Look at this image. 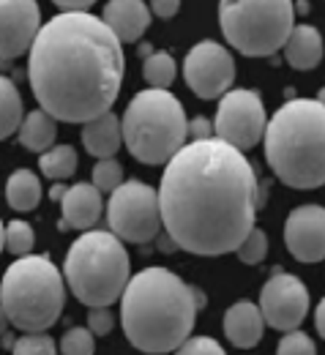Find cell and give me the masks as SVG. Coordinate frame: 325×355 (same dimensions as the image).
I'll return each instance as SVG.
<instances>
[{
  "label": "cell",
  "mask_w": 325,
  "mask_h": 355,
  "mask_svg": "<svg viewBox=\"0 0 325 355\" xmlns=\"http://www.w3.org/2000/svg\"><path fill=\"white\" fill-rule=\"evenodd\" d=\"M284 58L298 71H312L323 60V36L312 25H298L284 42Z\"/></svg>",
  "instance_id": "obj_19"
},
{
  "label": "cell",
  "mask_w": 325,
  "mask_h": 355,
  "mask_svg": "<svg viewBox=\"0 0 325 355\" xmlns=\"http://www.w3.org/2000/svg\"><path fill=\"white\" fill-rule=\"evenodd\" d=\"M66 304V284L49 257H19L6 268L0 282V309L8 325L25 334H44L52 328Z\"/></svg>",
  "instance_id": "obj_5"
},
{
  "label": "cell",
  "mask_w": 325,
  "mask_h": 355,
  "mask_svg": "<svg viewBox=\"0 0 325 355\" xmlns=\"http://www.w3.org/2000/svg\"><path fill=\"white\" fill-rule=\"evenodd\" d=\"M42 28V8L33 0H0V60L25 55Z\"/></svg>",
  "instance_id": "obj_13"
},
{
  "label": "cell",
  "mask_w": 325,
  "mask_h": 355,
  "mask_svg": "<svg viewBox=\"0 0 325 355\" xmlns=\"http://www.w3.org/2000/svg\"><path fill=\"white\" fill-rule=\"evenodd\" d=\"M11 355H58V347L46 334H28L11 345Z\"/></svg>",
  "instance_id": "obj_29"
},
{
  "label": "cell",
  "mask_w": 325,
  "mask_h": 355,
  "mask_svg": "<svg viewBox=\"0 0 325 355\" xmlns=\"http://www.w3.org/2000/svg\"><path fill=\"white\" fill-rule=\"evenodd\" d=\"M265 159L290 189H320L325 183L323 98H292L265 123Z\"/></svg>",
  "instance_id": "obj_4"
},
{
  "label": "cell",
  "mask_w": 325,
  "mask_h": 355,
  "mask_svg": "<svg viewBox=\"0 0 325 355\" xmlns=\"http://www.w3.org/2000/svg\"><path fill=\"white\" fill-rule=\"evenodd\" d=\"M109 232L123 243H148L161 232L159 194L142 180L121 183L107 205Z\"/></svg>",
  "instance_id": "obj_9"
},
{
  "label": "cell",
  "mask_w": 325,
  "mask_h": 355,
  "mask_svg": "<svg viewBox=\"0 0 325 355\" xmlns=\"http://www.w3.org/2000/svg\"><path fill=\"white\" fill-rule=\"evenodd\" d=\"M315 325H317V331H320V336L325 334V304L320 301V306L315 309Z\"/></svg>",
  "instance_id": "obj_36"
},
{
  "label": "cell",
  "mask_w": 325,
  "mask_h": 355,
  "mask_svg": "<svg viewBox=\"0 0 325 355\" xmlns=\"http://www.w3.org/2000/svg\"><path fill=\"white\" fill-rule=\"evenodd\" d=\"M225 334H227V339L232 345L240 347V350L257 347L263 334H265V322H263L260 309L252 301L232 304L230 309L225 311Z\"/></svg>",
  "instance_id": "obj_17"
},
{
  "label": "cell",
  "mask_w": 325,
  "mask_h": 355,
  "mask_svg": "<svg viewBox=\"0 0 325 355\" xmlns=\"http://www.w3.org/2000/svg\"><path fill=\"white\" fill-rule=\"evenodd\" d=\"M6 328H8V317H6V311L0 309V336L6 334Z\"/></svg>",
  "instance_id": "obj_39"
},
{
  "label": "cell",
  "mask_w": 325,
  "mask_h": 355,
  "mask_svg": "<svg viewBox=\"0 0 325 355\" xmlns=\"http://www.w3.org/2000/svg\"><path fill=\"white\" fill-rule=\"evenodd\" d=\"M257 309L263 314L265 325L284 331V334L298 331V325L304 322V317L309 311V290L298 276L284 273L281 268H276L260 293Z\"/></svg>",
  "instance_id": "obj_11"
},
{
  "label": "cell",
  "mask_w": 325,
  "mask_h": 355,
  "mask_svg": "<svg viewBox=\"0 0 325 355\" xmlns=\"http://www.w3.org/2000/svg\"><path fill=\"white\" fill-rule=\"evenodd\" d=\"M284 243L298 263H320L325 257V211L320 205L295 208L284 224Z\"/></svg>",
  "instance_id": "obj_14"
},
{
  "label": "cell",
  "mask_w": 325,
  "mask_h": 355,
  "mask_svg": "<svg viewBox=\"0 0 325 355\" xmlns=\"http://www.w3.org/2000/svg\"><path fill=\"white\" fill-rule=\"evenodd\" d=\"M123 71V46L93 14H58L30 44V90L52 121L88 123L109 112Z\"/></svg>",
  "instance_id": "obj_2"
},
{
  "label": "cell",
  "mask_w": 325,
  "mask_h": 355,
  "mask_svg": "<svg viewBox=\"0 0 325 355\" xmlns=\"http://www.w3.org/2000/svg\"><path fill=\"white\" fill-rule=\"evenodd\" d=\"M63 273L80 304L91 309H109L132 279V263L123 243L112 232L91 230L69 246Z\"/></svg>",
  "instance_id": "obj_6"
},
{
  "label": "cell",
  "mask_w": 325,
  "mask_h": 355,
  "mask_svg": "<svg viewBox=\"0 0 325 355\" xmlns=\"http://www.w3.org/2000/svg\"><path fill=\"white\" fill-rule=\"evenodd\" d=\"M186 85L200 98H222L232 88L235 80V60L232 55L216 42H200L191 46L184 63Z\"/></svg>",
  "instance_id": "obj_12"
},
{
  "label": "cell",
  "mask_w": 325,
  "mask_h": 355,
  "mask_svg": "<svg viewBox=\"0 0 325 355\" xmlns=\"http://www.w3.org/2000/svg\"><path fill=\"white\" fill-rule=\"evenodd\" d=\"M156 194L167 235L197 257L235 252L254 230V170L240 150L216 137L184 145L167 162Z\"/></svg>",
  "instance_id": "obj_1"
},
{
  "label": "cell",
  "mask_w": 325,
  "mask_h": 355,
  "mask_svg": "<svg viewBox=\"0 0 325 355\" xmlns=\"http://www.w3.org/2000/svg\"><path fill=\"white\" fill-rule=\"evenodd\" d=\"M265 107L260 93L254 90H227L219 101V112L213 121V134L216 139L227 142L235 150H249L254 148L263 134H265Z\"/></svg>",
  "instance_id": "obj_10"
},
{
  "label": "cell",
  "mask_w": 325,
  "mask_h": 355,
  "mask_svg": "<svg viewBox=\"0 0 325 355\" xmlns=\"http://www.w3.org/2000/svg\"><path fill=\"white\" fill-rule=\"evenodd\" d=\"M82 142L85 150L101 159H112L121 150V118L115 112H104L98 118H93L88 123H82Z\"/></svg>",
  "instance_id": "obj_18"
},
{
  "label": "cell",
  "mask_w": 325,
  "mask_h": 355,
  "mask_svg": "<svg viewBox=\"0 0 325 355\" xmlns=\"http://www.w3.org/2000/svg\"><path fill=\"white\" fill-rule=\"evenodd\" d=\"M33 243H36V235H33V227L28 222H11L6 227V246H8V252H14L19 257H28Z\"/></svg>",
  "instance_id": "obj_27"
},
{
  "label": "cell",
  "mask_w": 325,
  "mask_h": 355,
  "mask_svg": "<svg viewBox=\"0 0 325 355\" xmlns=\"http://www.w3.org/2000/svg\"><path fill=\"white\" fill-rule=\"evenodd\" d=\"M276 355H317V347H315V342H312L309 334H304V331H290V334H284V339L279 342Z\"/></svg>",
  "instance_id": "obj_30"
},
{
  "label": "cell",
  "mask_w": 325,
  "mask_h": 355,
  "mask_svg": "<svg viewBox=\"0 0 325 355\" xmlns=\"http://www.w3.org/2000/svg\"><path fill=\"white\" fill-rule=\"evenodd\" d=\"M6 200L14 211H33L42 202V180L30 170H17L6 180Z\"/></svg>",
  "instance_id": "obj_20"
},
{
  "label": "cell",
  "mask_w": 325,
  "mask_h": 355,
  "mask_svg": "<svg viewBox=\"0 0 325 355\" xmlns=\"http://www.w3.org/2000/svg\"><path fill=\"white\" fill-rule=\"evenodd\" d=\"M60 353L63 355H93L96 353V339L88 328H69L60 339Z\"/></svg>",
  "instance_id": "obj_28"
},
{
  "label": "cell",
  "mask_w": 325,
  "mask_h": 355,
  "mask_svg": "<svg viewBox=\"0 0 325 355\" xmlns=\"http://www.w3.org/2000/svg\"><path fill=\"white\" fill-rule=\"evenodd\" d=\"M123 183V167L115 162V159H101L96 167H93V189L98 194L104 191H115L118 186Z\"/></svg>",
  "instance_id": "obj_26"
},
{
  "label": "cell",
  "mask_w": 325,
  "mask_h": 355,
  "mask_svg": "<svg viewBox=\"0 0 325 355\" xmlns=\"http://www.w3.org/2000/svg\"><path fill=\"white\" fill-rule=\"evenodd\" d=\"M63 194H66V186H52V191H49L52 200H63Z\"/></svg>",
  "instance_id": "obj_38"
},
{
  "label": "cell",
  "mask_w": 325,
  "mask_h": 355,
  "mask_svg": "<svg viewBox=\"0 0 325 355\" xmlns=\"http://www.w3.org/2000/svg\"><path fill=\"white\" fill-rule=\"evenodd\" d=\"M159 249H161V252H175L178 246H175V243H173V238L167 235V238H159Z\"/></svg>",
  "instance_id": "obj_37"
},
{
  "label": "cell",
  "mask_w": 325,
  "mask_h": 355,
  "mask_svg": "<svg viewBox=\"0 0 325 355\" xmlns=\"http://www.w3.org/2000/svg\"><path fill=\"white\" fill-rule=\"evenodd\" d=\"M186 112L170 90H139L129 101L121 139L142 164H167L186 145Z\"/></svg>",
  "instance_id": "obj_7"
},
{
  "label": "cell",
  "mask_w": 325,
  "mask_h": 355,
  "mask_svg": "<svg viewBox=\"0 0 325 355\" xmlns=\"http://www.w3.org/2000/svg\"><path fill=\"white\" fill-rule=\"evenodd\" d=\"M25 110H22V96L17 85L8 77H0V139L11 137L22 126Z\"/></svg>",
  "instance_id": "obj_22"
},
{
  "label": "cell",
  "mask_w": 325,
  "mask_h": 355,
  "mask_svg": "<svg viewBox=\"0 0 325 355\" xmlns=\"http://www.w3.org/2000/svg\"><path fill=\"white\" fill-rule=\"evenodd\" d=\"M101 194L93 189L91 183H77L69 186L63 200H60V211H63V222L60 230L74 227V230H91L93 224L101 219Z\"/></svg>",
  "instance_id": "obj_16"
},
{
  "label": "cell",
  "mask_w": 325,
  "mask_h": 355,
  "mask_svg": "<svg viewBox=\"0 0 325 355\" xmlns=\"http://www.w3.org/2000/svg\"><path fill=\"white\" fill-rule=\"evenodd\" d=\"M235 252H238V260H240L243 266H257V263H263L265 254H268V235L254 227V230L240 241V246H238Z\"/></svg>",
  "instance_id": "obj_25"
},
{
  "label": "cell",
  "mask_w": 325,
  "mask_h": 355,
  "mask_svg": "<svg viewBox=\"0 0 325 355\" xmlns=\"http://www.w3.org/2000/svg\"><path fill=\"white\" fill-rule=\"evenodd\" d=\"M55 6L63 8V14H88V8H91L93 3L91 0H82V3H77V0H58Z\"/></svg>",
  "instance_id": "obj_35"
},
{
  "label": "cell",
  "mask_w": 325,
  "mask_h": 355,
  "mask_svg": "<svg viewBox=\"0 0 325 355\" xmlns=\"http://www.w3.org/2000/svg\"><path fill=\"white\" fill-rule=\"evenodd\" d=\"M88 325H91L88 331H91L93 336H107V334L112 331V325H115V317H112L109 309H91Z\"/></svg>",
  "instance_id": "obj_32"
},
{
  "label": "cell",
  "mask_w": 325,
  "mask_h": 355,
  "mask_svg": "<svg viewBox=\"0 0 325 355\" xmlns=\"http://www.w3.org/2000/svg\"><path fill=\"white\" fill-rule=\"evenodd\" d=\"M3 246H6V224L0 219V254H3Z\"/></svg>",
  "instance_id": "obj_40"
},
{
  "label": "cell",
  "mask_w": 325,
  "mask_h": 355,
  "mask_svg": "<svg viewBox=\"0 0 325 355\" xmlns=\"http://www.w3.org/2000/svg\"><path fill=\"white\" fill-rule=\"evenodd\" d=\"M175 60L170 52H150L142 63V74L150 83V90H167L175 83Z\"/></svg>",
  "instance_id": "obj_24"
},
{
  "label": "cell",
  "mask_w": 325,
  "mask_h": 355,
  "mask_svg": "<svg viewBox=\"0 0 325 355\" xmlns=\"http://www.w3.org/2000/svg\"><path fill=\"white\" fill-rule=\"evenodd\" d=\"M178 8H181V3L178 0H153L150 6H148V11H153V14H159V17H175L178 14Z\"/></svg>",
  "instance_id": "obj_34"
},
{
  "label": "cell",
  "mask_w": 325,
  "mask_h": 355,
  "mask_svg": "<svg viewBox=\"0 0 325 355\" xmlns=\"http://www.w3.org/2000/svg\"><path fill=\"white\" fill-rule=\"evenodd\" d=\"M186 137H191V142H200V139H211L213 137V126L205 115H197L188 126H186Z\"/></svg>",
  "instance_id": "obj_33"
},
{
  "label": "cell",
  "mask_w": 325,
  "mask_h": 355,
  "mask_svg": "<svg viewBox=\"0 0 325 355\" xmlns=\"http://www.w3.org/2000/svg\"><path fill=\"white\" fill-rule=\"evenodd\" d=\"M101 22L121 42V46L134 44V42H139V36L148 31V25H150V11L139 0H109L104 6Z\"/></svg>",
  "instance_id": "obj_15"
},
{
  "label": "cell",
  "mask_w": 325,
  "mask_h": 355,
  "mask_svg": "<svg viewBox=\"0 0 325 355\" xmlns=\"http://www.w3.org/2000/svg\"><path fill=\"white\" fill-rule=\"evenodd\" d=\"M197 304L184 279L167 268L134 273L121 295V322L126 339L148 355L173 353L194 328Z\"/></svg>",
  "instance_id": "obj_3"
},
{
  "label": "cell",
  "mask_w": 325,
  "mask_h": 355,
  "mask_svg": "<svg viewBox=\"0 0 325 355\" xmlns=\"http://www.w3.org/2000/svg\"><path fill=\"white\" fill-rule=\"evenodd\" d=\"M39 167L52 180H66L77 173V150L71 145H52L46 153H42Z\"/></svg>",
  "instance_id": "obj_23"
},
{
  "label": "cell",
  "mask_w": 325,
  "mask_h": 355,
  "mask_svg": "<svg viewBox=\"0 0 325 355\" xmlns=\"http://www.w3.org/2000/svg\"><path fill=\"white\" fill-rule=\"evenodd\" d=\"M55 121L42 112V110H33L30 115H25L22 118V126H19V142L28 148V150H33V153H46L49 148H52V142H55Z\"/></svg>",
  "instance_id": "obj_21"
},
{
  "label": "cell",
  "mask_w": 325,
  "mask_h": 355,
  "mask_svg": "<svg viewBox=\"0 0 325 355\" xmlns=\"http://www.w3.org/2000/svg\"><path fill=\"white\" fill-rule=\"evenodd\" d=\"M175 355H227V353L211 336H194V339H186L184 345L175 350Z\"/></svg>",
  "instance_id": "obj_31"
},
{
  "label": "cell",
  "mask_w": 325,
  "mask_h": 355,
  "mask_svg": "<svg viewBox=\"0 0 325 355\" xmlns=\"http://www.w3.org/2000/svg\"><path fill=\"white\" fill-rule=\"evenodd\" d=\"M292 8L287 0H225L219 6V25L240 55L268 58L284 46L295 28Z\"/></svg>",
  "instance_id": "obj_8"
}]
</instances>
